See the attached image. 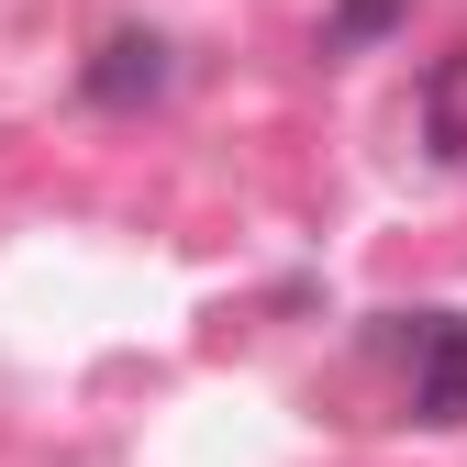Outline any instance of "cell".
I'll use <instances>...</instances> for the list:
<instances>
[{
  "label": "cell",
  "mask_w": 467,
  "mask_h": 467,
  "mask_svg": "<svg viewBox=\"0 0 467 467\" xmlns=\"http://www.w3.org/2000/svg\"><path fill=\"white\" fill-rule=\"evenodd\" d=\"M167 78H179L167 34L123 23V34H100V45H89V67H78V100H100V111H145V100H156Z\"/></svg>",
  "instance_id": "cell-1"
},
{
  "label": "cell",
  "mask_w": 467,
  "mask_h": 467,
  "mask_svg": "<svg viewBox=\"0 0 467 467\" xmlns=\"http://www.w3.org/2000/svg\"><path fill=\"white\" fill-rule=\"evenodd\" d=\"M412 423H434V434L467 423V323H456V312H423V345H412Z\"/></svg>",
  "instance_id": "cell-2"
},
{
  "label": "cell",
  "mask_w": 467,
  "mask_h": 467,
  "mask_svg": "<svg viewBox=\"0 0 467 467\" xmlns=\"http://www.w3.org/2000/svg\"><path fill=\"white\" fill-rule=\"evenodd\" d=\"M412 0H334V23H323V56H357V45H379Z\"/></svg>",
  "instance_id": "cell-3"
}]
</instances>
